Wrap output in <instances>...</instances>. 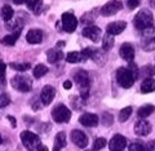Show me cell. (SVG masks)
I'll list each match as a JSON object with an SVG mask.
<instances>
[{"label": "cell", "instance_id": "7bdbcfd3", "mask_svg": "<svg viewBox=\"0 0 155 151\" xmlns=\"http://www.w3.org/2000/svg\"><path fill=\"white\" fill-rule=\"evenodd\" d=\"M71 87H72V81H71V80H66V81L64 83V88H65V89H70Z\"/></svg>", "mask_w": 155, "mask_h": 151}, {"label": "cell", "instance_id": "8d00e7d4", "mask_svg": "<svg viewBox=\"0 0 155 151\" xmlns=\"http://www.w3.org/2000/svg\"><path fill=\"white\" fill-rule=\"evenodd\" d=\"M145 149H146V145H143L142 142H140V141H137V142H133L132 145L129 146L130 151H142Z\"/></svg>", "mask_w": 155, "mask_h": 151}, {"label": "cell", "instance_id": "2e32d148", "mask_svg": "<svg viewBox=\"0 0 155 151\" xmlns=\"http://www.w3.org/2000/svg\"><path fill=\"white\" fill-rule=\"evenodd\" d=\"M119 56L123 58L124 61H127L128 63L132 62L134 60V48L132 47V44H129V43H124L122 44L119 49Z\"/></svg>", "mask_w": 155, "mask_h": 151}, {"label": "cell", "instance_id": "44dd1931", "mask_svg": "<svg viewBox=\"0 0 155 151\" xmlns=\"http://www.w3.org/2000/svg\"><path fill=\"white\" fill-rule=\"evenodd\" d=\"M155 90V80L151 76L145 77L143 81L141 83V92L142 93H151Z\"/></svg>", "mask_w": 155, "mask_h": 151}, {"label": "cell", "instance_id": "d590c367", "mask_svg": "<svg viewBox=\"0 0 155 151\" xmlns=\"http://www.w3.org/2000/svg\"><path fill=\"white\" fill-rule=\"evenodd\" d=\"M9 103H11V97H9L5 92H3L2 93V96H0V107H5V106H8Z\"/></svg>", "mask_w": 155, "mask_h": 151}, {"label": "cell", "instance_id": "4316f807", "mask_svg": "<svg viewBox=\"0 0 155 151\" xmlns=\"http://www.w3.org/2000/svg\"><path fill=\"white\" fill-rule=\"evenodd\" d=\"M13 16H14L13 8H12L11 5H8V4L3 5V8H2V18H3V21H4V22L11 21V19L13 18Z\"/></svg>", "mask_w": 155, "mask_h": 151}, {"label": "cell", "instance_id": "5bb4252c", "mask_svg": "<svg viewBox=\"0 0 155 151\" xmlns=\"http://www.w3.org/2000/svg\"><path fill=\"white\" fill-rule=\"evenodd\" d=\"M79 123L87 126V128H92V126H97L100 123V119L96 114H91V113H84L83 115L79 116Z\"/></svg>", "mask_w": 155, "mask_h": 151}, {"label": "cell", "instance_id": "bcb514c9", "mask_svg": "<svg viewBox=\"0 0 155 151\" xmlns=\"http://www.w3.org/2000/svg\"><path fill=\"white\" fill-rule=\"evenodd\" d=\"M38 150H44V151H47L48 149L45 147V146H43V145H40V146H39V147H38Z\"/></svg>", "mask_w": 155, "mask_h": 151}, {"label": "cell", "instance_id": "f546056e", "mask_svg": "<svg viewBox=\"0 0 155 151\" xmlns=\"http://www.w3.org/2000/svg\"><path fill=\"white\" fill-rule=\"evenodd\" d=\"M47 72H48V67L45 65H43V63H40V65L34 67L32 75H34V77H36V79H40V77L44 76Z\"/></svg>", "mask_w": 155, "mask_h": 151}, {"label": "cell", "instance_id": "277c9868", "mask_svg": "<svg viewBox=\"0 0 155 151\" xmlns=\"http://www.w3.org/2000/svg\"><path fill=\"white\" fill-rule=\"evenodd\" d=\"M141 47L146 52L155 51V26H150L141 31Z\"/></svg>", "mask_w": 155, "mask_h": 151}, {"label": "cell", "instance_id": "e0dca14e", "mask_svg": "<svg viewBox=\"0 0 155 151\" xmlns=\"http://www.w3.org/2000/svg\"><path fill=\"white\" fill-rule=\"evenodd\" d=\"M125 27H127V22L125 21H115V22H111L106 27V32H110L113 35H119L122 34Z\"/></svg>", "mask_w": 155, "mask_h": 151}, {"label": "cell", "instance_id": "74e56055", "mask_svg": "<svg viewBox=\"0 0 155 151\" xmlns=\"http://www.w3.org/2000/svg\"><path fill=\"white\" fill-rule=\"evenodd\" d=\"M31 106H32V109L34 110H40V109H43V106H44V103H43V101H41V98L39 97V100H32L31 101Z\"/></svg>", "mask_w": 155, "mask_h": 151}, {"label": "cell", "instance_id": "484cf974", "mask_svg": "<svg viewBox=\"0 0 155 151\" xmlns=\"http://www.w3.org/2000/svg\"><path fill=\"white\" fill-rule=\"evenodd\" d=\"M97 14H98V12H97V9H92V11L84 13L83 16H81V23H84V25H92L93 23V21L96 19Z\"/></svg>", "mask_w": 155, "mask_h": 151}, {"label": "cell", "instance_id": "1f68e13d", "mask_svg": "<svg viewBox=\"0 0 155 151\" xmlns=\"http://www.w3.org/2000/svg\"><path fill=\"white\" fill-rule=\"evenodd\" d=\"M30 67H31L30 63H17V62H13V63H11V69L16 70V71H21V72H23V71L28 70V69H30Z\"/></svg>", "mask_w": 155, "mask_h": 151}, {"label": "cell", "instance_id": "d6986e66", "mask_svg": "<svg viewBox=\"0 0 155 151\" xmlns=\"http://www.w3.org/2000/svg\"><path fill=\"white\" fill-rule=\"evenodd\" d=\"M64 58V52L60 49V47L52 48V49L47 51V60L49 63H57Z\"/></svg>", "mask_w": 155, "mask_h": 151}, {"label": "cell", "instance_id": "4dcf8cb0", "mask_svg": "<svg viewBox=\"0 0 155 151\" xmlns=\"http://www.w3.org/2000/svg\"><path fill=\"white\" fill-rule=\"evenodd\" d=\"M130 115H132V107L128 106V107H124V109L120 110L118 119H119L120 123H124V121H127L129 119Z\"/></svg>", "mask_w": 155, "mask_h": 151}, {"label": "cell", "instance_id": "cb8c5ba5", "mask_svg": "<svg viewBox=\"0 0 155 151\" xmlns=\"http://www.w3.org/2000/svg\"><path fill=\"white\" fill-rule=\"evenodd\" d=\"M114 36L115 35H113V34H110V32H106V35H104V38H102V49L104 51L107 52L114 47V43H115Z\"/></svg>", "mask_w": 155, "mask_h": 151}, {"label": "cell", "instance_id": "8992f818", "mask_svg": "<svg viewBox=\"0 0 155 151\" xmlns=\"http://www.w3.org/2000/svg\"><path fill=\"white\" fill-rule=\"evenodd\" d=\"M21 137V142L27 150H38V147L41 145L40 137L36 133H32L30 130H23L19 134Z\"/></svg>", "mask_w": 155, "mask_h": 151}, {"label": "cell", "instance_id": "52a82bcc", "mask_svg": "<svg viewBox=\"0 0 155 151\" xmlns=\"http://www.w3.org/2000/svg\"><path fill=\"white\" fill-rule=\"evenodd\" d=\"M71 118V111L67 109L65 105H56L52 110V119L58 124H64L67 123Z\"/></svg>", "mask_w": 155, "mask_h": 151}, {"label": "cell", "instance_id": "3957f363", "mask_svg": "<svg viewBox=\"0 0 155 151\" xmlns=\"http://www.w3.org/2000/svg\"><path fill=\"white\" fill-rule=\"evenodd\" d=\"M11 85L16 90L22 92V93H27L32 89V81L31 77L25 74H17L11 79Z\"/></svg>", "mask_w": 155, "mask_h": 151}, {"label": "cell", "instance_id": "6da1fadb", "mask_svg": "<svg viewBox=\"0 0 155 151\" xmlns=\"http://www.w3.org/2000/svg\"><path fill=\"white\" fill-rule=\"evenodd\" d=\"M74 81L76 87L79 88L80 98L84 101L89 96V89H91V79L88 72L84 70H76V72L74 74Z\"/></svg>", "mask_w": 155, "mask_h": 151}, {"label": "cell", "instance_id": "ba28073f", "mask_svg": "<svg viewBox=\"0 0 155 151\" xmlns=\"http://www.w3.org/2000/svg\"><path fill=\"white\" fill-rule=\"evenodd\" d=\"M61 23H62V28L66 32H70V34L74 32L78 27V19L74 16V13H71V12H66L62 14Z\"/></svg>", "mask_w": 155, "mask_h": 151}, {"label": "cell", "instance_id": "ac0fdd59", "mask_svg": "<svg viewBox=\"0 0 155 151\" xmlns=\"http://www.w3.org/2000/svg\"><path fill=\"white\" fill-rule=\"evenodd\" d=\"M26 40L28 44H40L43 41V31L39 28H32L27 32Z\"/></svg>", "mask_w": 155, "mask_h": 151}, {"label": "cell", "instance_id": "9a60e30c", "mask_svg": "<svg viewBox=\"0 0 155 151\" xmlns=\"http://www.w3.org/2000/svg\"><path fill=\"white\" fill-rule=\"evenodd\" d=\"M54 97H56V89L52 85L43 87V89L40 92V98L43 101V103H44V106L51 105L52 101L54 100Z\"/></svg>", "mask_w": 155, "mask_h": 151}, {"label": "cell", "instance_id": "ffe728a7", "mask_svg": "<svg viewBox=\"0 0 155 151\" xmlns=\"http://www.w3.org/2000/svg\"><path fill=\"white\" fill-rule=\"evenodd\" d=\"M21 32H22V28H18V30H14V31H12L9 35H7V36H4L3 38V40H2V43L4 45H14L16 44V41L18 40V38L21 36Z\"/></svg>", "mask_w": 155, "mask_h": 151}, {"label": "cell", "instance_id": "5b68a950", "mask_svg": "<svg viewBox=\"0 0 155 151\" xmlns=\"http://www.w3.org/2000/svg\"><path fill=\"white\" fill-rule=\"evenodd\" d=\"M116 81L122 88H130L134 84V76L129 67H119L116 71Z\"/></svg>", "mask_w": 155, "mask_h": 151}, {"label": "cell", "instance_id": "d4e9b609", "mask_svg": "<svg viewBox=\"0 0 155 151\" xmlns=\"http://www.w3.org/2000/svg\"><path fill=\"white\" fill-rule=\"evenodd\" d=\"M26 5L35 14H40L41 13V7H43V0H27Z\"/></svg>", "mask_w": 155, "mask_h": 151}, {"label": "cell", "instance_id": "60d3db41", "mask_svg": "<svg viewBox=\"0 0 155 151\" xmlns=\"http://www.w3.org/2000/svg\"><path fill=\"white\" fill-rule=\"evenodd\" d=\"M146 150H155V140H151L149 141V142L146 143Z\"/></svg>", "mask_w": 155, "mask_h": 151}, {"label": "cell", "instance_id": "f1b7e54d", "mask_svg": "<svg viewBox=\"0 0 155 151\" xmlns=\"http://www.w3.org/2000/svg\"><path fill=\"white\" fill-rule=\"evenodd\" d=\"M66 61L69 63H78L83 61V54L81 52H70L66 56Z\"/></svg>", "mask_w": 155, "mask_h": 151}, {"label": "cell", "instance_id": "d6a6232c", "mask_svg": "<svg viewBox=\"0 0 155 151\" xmlns=\"http://www.w3.org/2000/svg\"><path fill=\"white\" fill-rule=\"evenodd\" d=\"M96 52V48H85V49L81 51V54H83V61H87V60H92V57H93Z\"/></svg>", "mask_w": 155, "mask_h": 151}, {"label": "cell", "instance_id": "7402d4cb", "mask_svg": "<svg viewBox=\"0 0 155 151\" xmlns=\"http://www.w3.org/2000/svg\"><path fill=\"white\" fill-rule=\"evenodd\" d=\"M66 146V134L64 132H58L54 137V146H53V150H62Z\"/></svg>", "mask_w": 155, "mask_h": 151}, {"label": "cell", "instance_id": "7a4b0ae2", "mask_svg": "<svg viewBox=\"0 0 155 151\" xmlns=\"http://www.w3.org/2000/svg\"><path fill=\"white\" fill-rule=\"evenodd\" d=\"M153 25H154V16L149 9H141V11L134 16L133 26L137 28V30L142 31L145 28H147Z\"/></svg>", "mask_w": 155, "mask_h": 151}, {"label": "cell", "instance_id": "4fadbf2b", "mask_svg": "<svg viewBox=\"0 0 155 151\" xmlns=\"http://www.w3.org/2000/svg\"><path fill=\"white\" fill-rule=\"evenodd\" d=\"M151 129H153V126H151V123L147 120H138L137 123L134 124V133L140 136V137H145V136H147L151 133Z\"/></svg>", "mask_w": 155, "mask_h": 151}, {"label": "cell", "instance_id": "ab89813d", "mask_svg": "<svg viewBox=\"0 0 155 151\" xmlns=\"http://www.w3.org/2000/svg\"><path fill=\"white\" fill-rule=\"evenodd\" d=\"M125 4L129 9H134L140 5V0H125Z\"/></svg>", "mask_w": 155, "mask_h": 151}, {"label": "cell", "instance_id": "603a6c76", "mask_svg": "<svg viewBox=\"0 0 155 151\" xmlns=\"http://www.w3.org/2000/svg\"><path fill=\"white\" fill-rule=\"evenodd\" d=\"M154 111H155V106L154 105H143V106H141L138 109L137 115H138V118H141V119H146L147 116H150L154 113Z\"/></svg>", "mask_w": 155, "mask_h": 151}, {"label": "cell", "instance_id": "b9f144b4", "mask_svg": "<svg viewBox=\"0 0 155 151\" xmlns=\"http://www.w3.org/2000/svg\"><path fill=\"white\" fill-rule=\"evenodd\" d=\"M7 119L12 123V126H13V128H16V126H17V120H16V118H14V116L8 115V116H7Z\"/></svg>", "mask_w": 155, "mask_h": 151}, {"label": "cell", "instance_id": "83f0119b", "mask_svg": "<svg viewBox=\"0 0 155 151\" xmlns=\"http://www.w3.org/2000/svg\"><path fill=\"white\" fill-rule=\"evenodd\" d=\"M104 52H106V51H100V49H96V52H94V54H93V57H92V60H93L97 65H100V66H104L105 63H106V56L104 54Z\"/></svg>", "mask_w": 155, "mask_h": 151}, {"label": "cell", "instance_id": "ee69618b", "mask_svg": "<svg viewBox=\"0 0 155 151\" xmlns=\"http://www.w3.org/2000/svg\"><path fill=\"white\" fill-rule=\"evenodd\" d=\"M27 0H13L14 4H17V5H21V4H25Z\"/></svg>", "mask_w": 155, "mask_h": 151}, {"label": "cell", "instance_id": "8fae6325", "mask_svg": "<svg viewBox=\"0 0 155 151\" xmlns=\"http://www.w3.org/2000/svg\"><path fill=\"white\" fill-rule=\"evenodd\" d=\"M83 36L87 38V39H89V40L92 41H98L101 36H102V31H101V28L100 27H97V26H93V25H88L87 27L83 28Z\"/></svg>", "mask_w": 155, "mask_h": 151}, {"label": "cell", "instance_id": "30bf717a", "mask_svg": "<svg viewBox=\"0 0 155 151\" xmlns=\"http://www.w3.org/2000/svg\"><path fill=\"white\" fill-rule=\"evenodd\" d=\"M70 138L72 141V143L75 146H78L79 149H84L88 145V137L84 132H81L79 129H74L70 134Z\"/></svg>", "mask_w": 155, "mask_h": 151}, {"label": "cell", "instance_id": "7c38bea8", "mask_svg": "<svg viewBox=\"0 0 155 151\" xmlns=\"http://www.w3.org/2000/svg\"><path fill=\"white\" fill-rule=\"evenodd\" d=\"M127 147V138L122 134H115L109 142V149L111 151H122Z\"/></svg>", "mask_w": 155, "mask_h": 151}, {"label": "cell", "instance_id": "836d02e7", "mask_svg": "<svg viewBox=\"0 0 155 151\" xmlns=\"http://www.w3.org/2000/svg\"><path fill=\"white\" fill-rule=\"evenodd\" d=\"M101 120H102V124L105 126H110L111 124L114 123V116L111 115L110 113H104L102 118H101Z\"/></svg>", "mask_w": 155, "mask_h": 151}, {"label": "cell", "instance_id": "e575fe53", "mask_svg": "<svg viewBox=\"0 0 155 151\" xmlns=\"http://www.w3.org/2000/svg\"><path fill=\"white\" fill-rule=\"evenodd\" d=\"M106 145H107V141H106L104 137H100V138H97V140L94 141V143H93V150H102Z\"/></svg>", "mask_w": 155, "mask_h": 151}, {"label": "cell", "instance_id": "9c48e42d", "mask_svg": "<svg viewBox=\"0 0 155 151\" xmlns=\"http://www.w3.org/2000/svg\"><path fill=\"white\" fill-rule=\"evenodd\" d=\"M122 8H123L122 2H119V0H111V2H107L102 8H101L100 13L102 14L104 17H110V16L116 14Z\"/></svg>", "mask_w": 155, "mask_h": 151}, {"label": "cell", "instance_id": "f35d334b", "mask_svg": "<svg viewBox=\"0 0 155 151\" xmlns=\"http://www.w3.org/2000/svg\"><path fill=\"white\" fill-rule=\"evenodd\" d=\"M129 70L132 71V74H133V76H134V79L137 80V77H138V74H140V71H138V67H137V65L136 63H133V61L132 62H129Z\"/></svg>", "mask_w": 155, "mask_h": 151}, {"label": "cell", "instance_id": "f6af8a7d", "mask_svg": "<svg viewBox=\"0 0 155 151\" xmlns=\"http://www.w3.org/2000/svg\"><path fill=\"white\" fill-rule=\"evenodd\" d=\"M147 2H149V4H150V5H151L153 8H155V0H147Z\"/></svg>", "mask_w": 155, "mask_h": 151}]
</instances>
